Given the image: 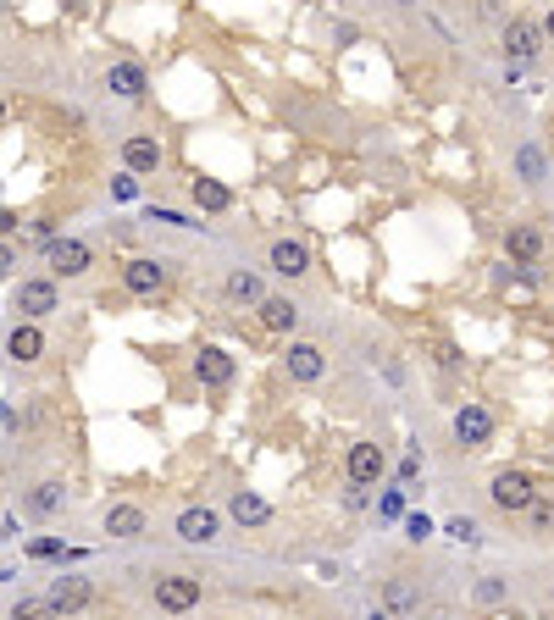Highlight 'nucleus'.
<instances>
[{
  "label": "nucleus",
  "mask_w": 554,
  "mask_h": 620,
  "mask_svg": "<svg viewBox=\"0 0 554 620\" xmlns=\"http://www.w3.org/2000/svg\"><path fill=\"white\" fill-rule=\"evenodd\" d=\"M488 499H494L499 515H527L532 499H538V482H532L521 465H499L494 477H488Z\"/></svg>",
  "instance_id": "1"
},
{
  "label": "nucleus",
  "mask_w": 554,
  "mask_h": 620,
  "mask_svg": "<svg viewBox=\"0 0 554 620\" xmlns=\"http://www.w3.org/2000/svg\"><path fill=\"white\" fill-rule=\"evenodd\" d=\"M12 305H17V322H45L50 310L61 305L56 277H23V283L12 288Z\"/></svg>",
  "instance_id": "2"
},
{
  "label": "nucleus",
  "mask_w": 554,
  "mask_h": 620,
  "mask_svg": "<svg viewBox=\"0 0 554 620\" xmlns=\"http://www.w3.org/2000/svg\"><path fill=\"white\" fill-rule=\"evenodd\" d=\"M499 45H505L510 72L527 67V61H538V56H543V23H532V17H510L505 34H499Z\"/></svg>",
  "instance_id": "3"
},
{
  "label": "nucleus",
  "mask_w": 554,
  "mask_h": 620,
  "mask_svg": "<svg viewBox=\"0 0 554 620\" xmlns=\"http://www.w3.org/2000/svg\"><path fill=\"white\" fill-rule=\"evenodd\" d=\"M167 283H172V266L156 261V255H133V261H122V288H128V294L156 299Z\"/></svg>",
  "instance_id": "4"
},
{
  "label": "nucleus",
  "mask_w": 554,
  "mask_h": 620,
  "mask_svg": "<svg viewBox=\"0 0 554 620\" xmlns=\"http://www.w3.org/2000/svg\"><path fill=\"white\" fill-rule=\"evenodd\" d=\"M344 471H350V482H355V488H377V482H383V471H388L383 443H372V438L350 443V454H344Z\"/></svg>",
  "instance_id": "5"
},
{
  "label": "nucleus",
  "mask_w": 554,
  "mask_h": 620,
  "mask_svg": "<svg viewBox=\"0 0 554 620\" xmlns=\"http://www.w3.org/2000/svg\"><path fill=\"white\" fill-rule=\"evenodd\" d=\"M455 443L466 454L488 449V443H494V410L488 405H460L455 410Z\"/></svg>",
  "instance_id": "6"
},
{
  "label": "nucleus",
  "mask_w": 554,
  "mask_h": 620,
  "mask_svg": "<svg viewBox=\"0 0 554 620\" xmlns=\"http://www.w3.org/2000/svg\"><path fill=\"white\" fill-rule=\"evenodd\" d=\"M194 382H200V388H228L233 377H239V360L228 355V349L222 344H205V349H194Z\"/></svg>",
  "instance_id": "7"
},
{
  "label": "nucleus",
  "mask_w": 554,
  "mask_h": 620,
  "mask_svg": "<svg viewBox=\"0 0 554 620\" xmlns=\"http://www.w3.org/2000/svg\"><path fill=\"white\" fill-rule=\"evenodd\" d=\"M194 604H200V576H183V571L156 576V609H167V615H189Z\"/></svg>",
  "instance_id": "8"
},
{
  "label": "nucleus",
  "mask_w": 554,
  "mask_h": 620,
  "mask_svg": "<svg viewBox=\"0 0 554 620\" xmlns=\"http://www.w3.org/2000/svg\"><path fill=\"white\" fill-rule=\"evenodd\" d=\"M45 261H50V277H84L89 266H95V250H89L84 239H50Z\"/></svg>",
  "instance_id": "9"
},
{
  "label": "nucleus",
  "mask_w": 554,
  "mask_h": 620,
  "mask_svg": "<svg viewBox=\"0 0 554 620\" xmlns=\"http://www.w3.org/2000/svg\"><path fill=\"white\" fill-rule=\"evenodd\" d=\"M283 371H289V382H322V371H327L322 344H311V338H294V344L283 349Z\"/></svg>",
  "instance_id": "10"
},
{
  "label": "nucleus",
  "mask_w": 554,
  "mask_h": 620,
  "mask_svg": "<svg viewBox=\"0 0 554 620\" xmlns=\"http://www.w3.org/2000/svg\"><path fill=\"white\" fill-rule=\"evenodd\" d=\"M161 161H167V144L156 133H128L122 139V167L128 172H161Z\"/></svg>",
  "instance_id": "11"
},
{
  "label": "nucleus",
  "mask_w": 554,
  "mask_h": 620,
  "mask_svg": "<svg viewBox=\"0 0 554 620\" xmlns=\"http://www.w3.org/2000/svg\"><path fill=\"white\" fill-rule=\"evenodd\" d=\"M106 89L117 100H145V89H150V72H145V61H111L106 67Z\"/></svg>",
  "instance_id": "12"
},
{
  "label": "nucleus",
  "mask_w": 554,
  "mask_h": 620,
  "mask_svg": "<svg viewBox=\"0 0 554 620\" xmlns=\"http://www.w3.org/2000/svg\"><path fill=\"white\" fill-rule=\"evenodd\" d=\"M255 322L266 327V333H277V338H289L294 327H300V305H294L289 294H266L261 305H255Z\"/></svg>",
  "instance_id": "13"
},
{
  "label": "nucleus",
  "mask_w": 554,
  "mask_h": 620,
  "mask_svg": "<svg viewBox=\"0 0 554 620\" xmlns=\"http://www.w3.org/2000/svg\"><path fill=\"white\" fill-rule=\"evenodd\" d=\"M39 355H45V333H39V322H12V327H6V360H12V366H34Z\"/></svg>",
  "instance_id": "14"
},
{
  "label": "nucleus",
  "mask_w": 554,
  "mask_h": 620,
  "mask_svg": "<svg viewBox=\"0 0 554 620\" xmlns=\"http://www.w3.org/2000/svg\"><path fill=\"white\" fill-rule=\"evenodd\" d=\"M45 598H50V609H56V615H78V609L95 598V587H89V576H67V571H61L56 582H50Z\"/></svg>",
  "instance_id": "15"
},
{
  "label": "nucleus",
  "mask_w": 554,
  "mask_h": 620,
  "mask_svg": "<svg viewBox=\"0 0 554 620\" xmlns=\"http://www.w3.org/2000/svg\"><path fill=\"white\" fill-rule=\"evenodd\" d=\"M266 266H272L277 277H289V283H300V277L311 272V250H305L300 239H277L272 250H266Z\"/></svg>",
  "instance_id": "16"
},
{
  "label": "nucleus",
  "mask_w": 554,
  "mask_h": 620,
  "mask_svg": "<svg viewBox=\"0 0 554 620\" xmlns=\"http://www.w3.org/2000/svg\"><path fill=\"white\" fill-rule=\"evenodd\" d=\"M222 532V515L211 510V504H189V510L178 515V537L183 543H217Z\"/></svg>",
  "instance_id": "17"
},
{
  "label": "nucleus",
  "mask_w": 554,
  "mask_h": 620,
  "mask_svg": "<svg viewBox=\"0 0 554 620\" xmlns=\"http://www.w3.org/2000/svg\"><path fill=\"white\" fill-rule=\"evenodd\" d=\"M145 526H150L145 504H111V510H106V532H111V537H122V543L145 537Z\"/></svg>",
  "instance_id": "18"
},
{
  "label": "nucleus",
  "mask_w": 554,
  "mask_h": 620,
  "mask_svg": "<svg viewBox=\"0 0 554 620\" xmlns=\"http://www.w3.org/2000/svg\"><path fill=\"white\" fill-rule=\"evenodd\" d=\"M505 255L510 261H543V233L532 222H510L505 227Z\"/></svg>",
  "instance_id": "19"
},
{
  "label": "nucleus",
  "mask_w": 554,
  "mask_h": 620,
  "mask_svg": "<svg viewBox=\"0 0 554 620\" xmlns=\"http://www.w3.org/2000/svg\"><path fill=\"white\" fill-rule=\"evenodd\" d=\"M189 200L200 205V211H211V216L233 211V189H228V183H217V178H194L189 183Z\"/></svg>",
  "instance_id": "20"
},
{
  "label": "nucleus",
  "mask_w": 554,
  "mask_h": 620,
  "mask_svg": "<svg viewBox=\"0 0 554 620\" xmlns=\"http://www.w3.org/2000/svg\"><path fill=\"white\" fill-rule=\"evenodd\" d=\"M228 515H233V521H239V526H266V521H272V504H266L261 493L239 488V493H233V499H228Z\"/></svg>",
  "instance_id": "21"
},
{
  "label": "nucleus",
  "mask_w": 554,
  "mask_h": 620,
  "mask_svg": "<svg viewBox=\"0 0 554 620\" xmlns=\"http://www.w3.org/2000/svg\"><path fill=\"white\" fill-rule=\"evenodd\" d=\"M23 510L28 515H56L67 510V482H39V488L23 493Z\"/></svg>",
  "instance_id": "22"
},
{
  "label": "nucleus",
  "mask_w": 554,
  "mask_h": 620,
  "mask_svg": "<svg viewBox=\"0 0 554 620\" xmlns=\"http://www.w3.org/2000/svg\"><path fill=\"white\" fill-rule=\"evenodd\" d=\"M222 294H228L233 305H261V299H266V288H261V277H255V272H244V266H239V272H228Z\"/></svg>",
  "instance_id": "23"
},
{
  "label": "nucleus",
  "mask_w": 554,
  "mask_h": 620,
  "mask_svg": "<svg viewBox=\"0 0 554 620\" xmlns=\"http://www.w3.org/2000/svg\"><path fill=\"white\" fill-rule=\"evenodd\" d=\"M6 620H61V615L50 609V598H17Z\"/></svg>",
  "instance_id": "24"
},
{
  "label": "nucleus",
  "mask_w": 554,
  "mask_h": 620,
  "mask_svg": "<svg viewBox=\"0 0 554 620\" xmlns=\"http://www.w3.org/2000/svg\"><path fill=\"white\" fill-rule=\"evenodd\" d=\"M527 521H532V532H538V537H549V532H554V504L543 499V493H538V499H532Z\"/></svg>",
  "instance_id": "25"
},
{
  "label": "nucleus",
  "mask_w": 554,
  "mask_h": 620,
  "mask_svg": "<svg viewBox=\"0 0 554 620\" xmlns=\"http://www.w3.org/2000/svg\"><path fill=\"white\" fill-rule=\"evenodd\" d=\"M388 609H405V615L416 609V587H410L405 576H394V582H388Z\"/></svg>",
  "instance_id": "26"
},
{
  "label": "nucleus",
  "mask_w": 554,
  "mask_h": 620,
  "mask_svg": "<svg viewBox=\"0 0 554 620\" xmlns=\"http://www.w3.org/2000/svg\"><path fill=\"white\" fill-rule=\"evenodd\" d=\"M444 532L455 537V543H477V521H466V515H455V521H449Z\"/></svg>",
  "instance_id": "27"
},
{
  "label": "nucleus",
  "mask_w": 554,
  "mask_h": 620,
  "mask_svg": "<svg viewBox=\"0 0 554 620\" xmlns=\"http://www.w3.org/2000/svg\"><path fill=\"white\" fill-rule=\"evenodd\" d=\"M405 537H410V543H422V537H433V521H427V515H410V521H405Z\"/></svg>",
  "instance_id": "28"
},
{
  "label": "nucleus",
  "mask_w": 554,
  "mask_h": 620,
  "mask_svg": "<svg viewBox=\"0 0 554 620\" xmlns=\"http://www.w3.org/2000/svg\"><path fill=\"white\" fill-rule=\"evenodd\" d=\"M505 593H510L505 582H477V604H499Z\"/></svg>",
  "instance_id": "29"
},
{
  "label": "nucleus",
  "mask_w": 554,
  "mask_h": 620,
  "mask_svg": "<svg viewBox=\"0 0 554 620\" xmlns=\"http://www.w3.org/2000/svg\"><path fill=\"white\" fill-rule=\"evenodd\" d=\"M28 554H34V560H56V554H61V543H50V537H39V543H28Z\"/></svg>",
  "instance_id": "30"
},
{
  "label": "nucleus",
  "mask_w": 554,
  "mask_h": 620,
  "mask_svg": "<svg viewBox=\"0 0 554 620\" xmlns=\"http://www.w3.org/2000/svg\"><path fill=\"white\" fill-rule=\"evenodd\" d=\"M521 172H527V183H538V150H521Z\"/></svg>",
  "instance_id": "31"
},
{
  "label": "nucleus",
  "mask_w": 554,
  "mask_h": 620,
  "mask_svg": "<svg viewBox=\"0 0 554 620\" xmlns=\"http://www.w3.org/2000/svg\"><path fill=\"white\" fill-rule=\"evenodd\" d=\"M0 233H17V211H0Z\"/></svg>",
  "instance_id": "32"
},
{
  "label": "nucleus",
  "mask_w": 554,
  "mask_h": 620,
  "mask_svg": "<svg viewBox=\"0 0 554 620\" xmlns=\"http://www.w3.org/2000/svg\"><path fill=\"white\" fill-rule=\"evenodd\" d=\"M543 39H554V6L543 12Z\"/></svg>",
  "instance_id": "33"
},
{
  "label": "nucleus",
  "mask_w": 554,
  "mask_h": 620,
  "mask_svg": "<svg viewBox=\"0 0 554 620\" xmlns=\"http://www.w3.org/2000/svg\"><path fill=\"white\" fill-rule=\"evenodd\" d=\"M416 620H444V615H416Z\"/></svg>",
  "instance_id": "34"
},
{
  "label": "nucleus",
  "mask_w": 554,
  "mask_h": 620,
  "mask_svg": "<svg viewBox=\"0 0 554 620\" xmlns=\"http://www.w3.org/2000/svg\"><path fill=\"white\" fill-rule=\"evenodd\" d=\"M549 150H554V128H549Z\"/></svg>",
  "instance_id": "35"
},
{
  "label": "nucleus",
  "mask_w": 554,
  "mask_h": 620,
  "mask_svg": "<svg viewBox=\"0 0 554 620\" xmlns=\"http://www.w3.org/2000/svg\"><path fill=\"white\" fill-rule=\"evenodd\" d=\"M0 117H6V106H0Z\"/></svg>",
  "instance_id": "36"
},
{
  "label": "nucleus",
  "mask_w": 554,
  "mask_h": 620,
  "mask_svg": "<svg viewBox=\"0 0 554 620\" xmlns=\"http://www.w3.org/2000/svg\"><path fill=\"white\" fill-rule=\"evenodd\" d=\"M549 598H554V587H549Z\"/></svg>",
  "instance_id": "37"
}]
</instances>
